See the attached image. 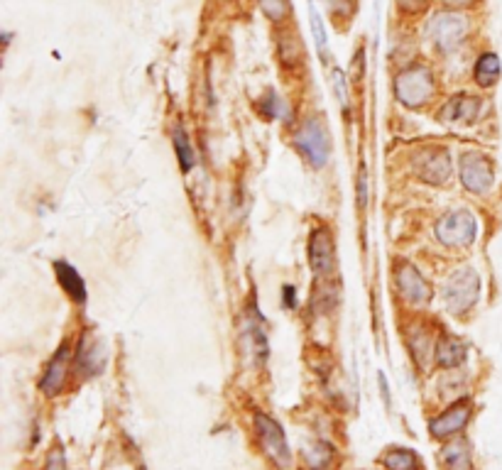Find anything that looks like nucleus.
Returning a JSON list of instances; mask_svg holds the SVG:
<instances>
[{
	"mask_svg": "<svg viewBox=\"0 0 502 470\" xmlns=\"http://www.w3.org/2000/svg\"><path fill=\"white\" fill-rule=\"evenodd\" d=\"M394 96L407 108L424 106L433 96V74L424 64H412L394 78Z\"/></svg>",
	"mask_w": 502,
	"mask_h": 470,
	"instance_id": "f257e3e1",
	"label": "nucleus"
},
{
	"mask_svg": "<svg viewBox=\"0 0 502 470\" xmlns=\"http://www.w3.org/2000/svg\"><path fill=\"white\" fill-rule=\"evenodd\" d=\"M426 37H429V42H432L439 52L449 54L453 49L461 47L463 39L468 37V20H466V15L453 12V10L436 12V15L429 20Z\"/></svg>",
	"mask_w": 502,
	"mask_h": 470,
	"instance_id": "f03ea898",
	"label": "nucleus"
},
{
	"mask_svg": "<svg viewBox=\"0 0 502 470\" xmlns=\"http://www.w3.org/2000/svg\"><path fill=\"white\" fill-rule=\"evenodd\" d=\"M295 147L306 157V162L321 169L328 162L331 155V140L321 118H309L302 123V127L295 133Z\"/></svg>",
	"mask_w": 502,
	"mask_h": 470,
	"instance_id": "7ed1b4c3",
	"label": "nucleus"
},
{
	"mask_svg": "<svg viewBox=\"0 0 502 470\" xmlns=\"http://www.w3.org/2000/svg\"><path fill=\"white\" fill-rule=\"evenodd\" d=\"M481 294V277L471 267H461L449 277V282L443 287V302L446 309L456 316H461L478 302Z\"/></svg>",
	"mask_w": 502,
	"mask_h": 470,
	"instance_id": "20e7f679",
	"label": "nucleus"
},
{
	"mask_svg": "<svg viewBox=\"0 0 502 470\" xmlns=\"http://www.w3.org/2000/svg\"><path fill=\"white\" fill-rule=\"evenodd\" d=\"M253 421H255V434L260 449L265 450V456L272 460L275 466L287 468V466L292 463V450H289V443H287L282 426H279L272 417L263 414V411H255Z\"/></svg>",
	"mask_w": 502,
	"mask_h": 470,
	"instance_id": "39448f33",
	"label": "nucleus"
},
{
	"mask_svg": "<svg viewBox=\"0 0 502 470\" xmlns=\"http://www.w3.org/2000/svg\"><path fill=\"white\" fill-rule=\"evenodd\" d=\"M475 231H478L475 218L466 208H456L451 214L441 215L439 223H436V238L443 245H449V247H466V245H471L475 240Z\"/></svg>",
	"mask_w": 502,
	"mask_h": 470,
	"instance_id": "423d86ee",
	"label": "nucleus"
},
{
	"mask_svg": "<svg viewBox=\"0 0 502 470\" xmlns=\"http://www.w3.org/2000/svg\"><path fill=\"white\" fill-rule=\"evenodd\" d=\"M414 174L426 184H446L451 176V155L443 147H424L414 155Z\"/></svg>",
	"mask_w": 502,
	"mask_h": 470,
	"instance_id": "0eeeda50",
	"label": "nucleus"
},
{
	"mask_svg": "<svg viewBox=\"0 0 502 470\" xmlns=\"http://www.w3.org/2000/svg\"><path fill=\"white\" fill-rule=\"evenodd\" d=\"M461 182L471 194H485L490 191L492 182H495V172H492V162L481 152H466L461 157Z\"/></svg>",
	"mask_w": 502,
	"mask_h": 470,
	"instance_id": "6e6552de",
	"label": "nucleus"
},
{
	"mask_svg": "<svg viewBox=\"0 0 502 470\" xmlns=\"http://www.w3.org/2000/svg\"><path fill=\"white\" fill-rule=\"evenodd\" d=\"M309 264L319 277H328L336 270V243L331 231L326 225H319L309 238Z\"/></svg>",
	"mask_w": 502,
	"mask_h": 470,
	"instance_id": "1a4fd4ad",
	"label": "nucleus"
},
{
	"mask_svg": "<svg viewBox=\"0 0 502 470\" xmlns=\"http://www.w3.org/2000/svg\"><path fill=\"white\" fill-rule=\"evenodd\" d=\"M468 419H471V401H456L449 409L441 411L436 419L429 421V434L439 441L451 439V436H456V434H461V431L466 429Z\"/></svg>",
	"mask_w": 502,
	"mask_h": 470,
	"instance_id": "9d476101",
	"label": "nucleus"
},
{
	"mask_svg": "<svg viewBox=\"0 0 502 470\" xmlns=\"http://www.w3.org/2000/svg\"><path fill=\"white\" fill-rule=\"evenodd\" d=\"M394 280H397V289L407 302L424 304L432 299V287L424 280L419 270L409 263H400L394 267Z\"/></svg>",
	"mask_w": 502,
	"mask_h": 470,
	"instance_id": "9b49d317",
	"label": "nucleus"
},
{
	"mask_svg": "<svg viewBox=\"0 0 502 470\" xmlns=\"http://www.w3.org/2000/svg\"><path fill=\"white\" fill-rule=\"evenodd\" d=\"M69 345H61L60 351L54 352V358L50 361V365H47V370H45V375H42L40 380V390L45 392L47 397H57L61 392L64 382H67V375H69Z\"/></svg>",
	"mask_w": 502,
	"mask_h": 470,
	"instance_id": "f8f14e48",
	"label": "nucleus"
},
{
	"mask_svg": "<svg viewBox=\"0 0 502 470\" xmlns=\"http://www.w3.org/2000/svg\"><path fill=\"white\" fill-rule=\"evenodd\" d=\"M103 362H106V352L103 345L96 336L86 333L79 343V351H77V372L81 377H93L103 370Z\"/></svg>",
	"mask_w": 502,
	"mask_h": 470,
	"instance_id": "ddd939ff",
	"label": "nucleus"
},
{
	"mask_svg": "<svg viewBox=\"0 0 502 470\" xmlns=\"http://www.w3.org/2000/svg\"><path fill=\"white\" fill-rule=\"evenodd\" d=\"M481 113V101L468 93H458L453 96L441 110V120L449 126H471Z\"/></svg>",
	"mask_w": 502,
	"mask_h": 470,
	"instance_id": "4468645a",
	"label": "nucleus"
},
{
	"mask_svg": "<svg viewBox=\"0 0 502 470\" xmlns=\"http://www.w3.org/2000/svg\"><path fill=\"white\" fill-rule=\"evenodd\" d=\"M54 272H57V280H60V284L64 287V292L69 294L74 302L79 304L86 302V287H84V280H81V274L77 272L69 263L57 260V263H54Z\"/></svg>",
	"mask_w": 502,
	"mask_h": 470,
	"instance_id": "2eb2a0df",
	"label": "nucleus"
},
{
	"mask_svg": "<svg viewBox=\"0 0 502 470\" xmlns=\"http://www.w3.org/2000/svg\"><path fill=\"white\" fill-rule=\"evenodd\" d=\"M466 361V343L456 336H441L436 343V362L441 368H458Z\"/></svg>",
	"mask_w": 502,
	"mask_h": 470,
	"instance_id": "dca6fc26",
	"label": "nucleus"
},
{
	"mask_svg": "<svg viewBox=\"0 0 502 470\" xmlns=\"http://www.w3.org/2000/svg\"><path fill=\"white\" fill-rule=\"evenodd\" d=\"M443 470H473L471 463V446L468 441H453L441 450Z\"/></svg>",
	"mask_w": 502,
	"mask_h": 470,
	"instance_id": "f3484780",
	"label": "nucleus"
},
{
	"mask_svg": "<svg viewBox=\"0 0 502 470\" xmlns=\"http://www.w3.org/2000/svg\"><path fill=\"white\" fill-rule=\"evenodd\" d=\"M500 59L498 54H482L478 61H475V69H473V78H475V84L482 88H490L498 84V78H500Z\"/></svg>",
	"mask_w": 502,
	"mask_h": 470,
	"instance_id": "a211bd4d",
	"label": "nucleus"
},
{
	"mask_svg": "<svg viewBox=\"0 0 502 470\" xmlns=\"http://www.w3.org/2000/svg\"><path fill=\"white\" fill-rule=\"evenodd\" d=\"M306 466L312 470H328L336 460V449L326 441H314L304 449Z\"/></svg>",
	"mask_w": 502,
	"mask_h": 470,
	"instance_id": "6ab92c4d",
	"label": "nucleus"
},
{
	"mask_svg": "<svg viewBox=\"0 0 502 470\" xmlns=\"http://www.w3.org/2000/svg\"><path fill=\"white\" fill-rule=\"evenodd\" d=\"M383 466L387 470H419L422 463H419V456L409 449H390L385 450L383 456Z\"/></svg>",
	"mask_w": 502,
	"mask_h": 470,
	"instance_id": "aec40b11",
	"label": "nucleus"
},
{
	"mask_svg": "<svg viewBox=\"0 0 502 470\" xmlns=\"http://www.w3.org/2000/svg\"><path fill=\"white\" fill-rule=\"evenodd\" d=\"M174 152H177L179 165H182V169H184V172H189V169L194 166V162H197L194 147H191V142H189L187 130H184L182 126L174 130Z\"/></svg>",
	"mask_w": 502,
	"mask_h": 470,
	"instance_id": "412c9836",
	"label": "nucleus"
},
{
	"mask_svg": "<svg viewBox=\"0 0 502 470\" xmlns=\"http://www.w3.org/2000/svg\"><path fill=\"white\" fill-rule=\"evenodd\" d=\"M277 49H279V59H282L285 67H296V61L302 59V45H299V37H296L295 32L282 35Z\"/></svg>",
	"mask_w": 502,
	"mask_h": 470,
	"instance_id": "4be33fe9",
	"label": "nucleus"
},
{
	"mask_svg": "<svg viewBox=\"0 0 502 470\" xmlns=\"http://www.w3.org/2000/svg\"><path fill=\"white\" fill-rule=\"evenodd\" d=\"M309 22H312V32H314L319 57L328 59V37H326L324 20H321V12L314 8V3H309Z\"/></svg>",
	"mask_w": 502,
	"mask_h": 470,
	"instance_id": "5701e85b",
	"label": "nucleus"
},
{
	"mask_svg": "<svg viewBox=\"0 0 502 470\" xmlns=\"http://www.w3.org/2000/svg\"><path fill=\"white\" fill-rule=\"evenodd\" d=\"M260 8L265 12L267 18L272 22H285L289 15H292V3L289 0H260Z\"/></svg>",
	"mask_w": 502,
	"mask_h": 470,
	"instance_id": "b1692460",
	"label": "nucleus"
},
{
	"mask_svg": "<svg viewBox=\"0 0 502 470\" xmlns=\"http://www.w3.org/2000/svg\"><path fill=\"white\" fill-rule=\"evenodd\" d=\"M257 108H260V110H263V116H267V118L287 116L285 103H282V98L277 96L275 91H267L265 96L257 101Z\"/></svg>",
	"mask_w": 502,
	"mask_h": 470,
	"instance_id": "393cba45",
	"label": "nucleus"
},
{
	"mask_svg": "<svg viewBox=\"0 0 502 470\" xmlns=\"http://www.w3.org/2000/svg\"><path fill=\"white\" fill-rule=\"evenodd\" d=\"M45 470H67V460H64V450H61V446H54V449L50 450Z\"/></svg>",
	"mask_w": 502,
	"mask_h": 470,
	"instance_id": "a878e982",
	"label": "nucleus"
},
{
	"mask_svg": "<svg viewBox=\"0 0 502 470\" xmlns=\"http://www.w3.org/2000/svg\"><path fill=\"white\" fill-rule=\"evenodd\" d=\"M334 86L338 91V101H341V106H348V93H345V78H344V71L341 69H334Z\"/></svg>",
	"mask_w": 502,
	"mask_h": 470,
	"instance_id": "bb28decb",
	"label": "nucleus"
},
{
	"mask_svg": "<svg viewBox=\"0 0 502 470\" xmlns=\"http://www.w3.org/2000/svg\"><path fill=\"white\" fill-rule=\"evenodd\" d=\"M397 3H400V8L402 10L417 12V10L426 8V3H429V0H397Z\"/></svg>",
	"mask_w": 502,
	"mask_h": 470,
	"instance_id": "cd10ccee",
	"label": "nucleus"
},
{
	"mask_svg": "<svg viewBox=\"0 0 502 470\" xmlns=\"http://www.w3.org/2000/svg\"><path fill=\"white\" fill-rule=\"evenodd\" d=\"M449 8H466V5H471L473 0H443Z\"/></svg>",
	"mask_w": 502,
	"mask_h": 470,
	"instance_id": "c85d7f7f",
	"label": "nucleus"
},
{
	"mask_svg": "<svg viewBox=\"0 0 502 470\" xmlns=\"http://www.w3.org/2000/svg\"><path fill=\"white\" fill-rule=\"evenodd\" d=\"M380 390H383V400H385V404L390 407V392H387V382H385V377L380 375Z\"/></svg>",
	"mask_w": 502,
	"mask_h": 470,
	"instance_id": "c756f323",
	"label": "nucleus"
}]
</instances>
